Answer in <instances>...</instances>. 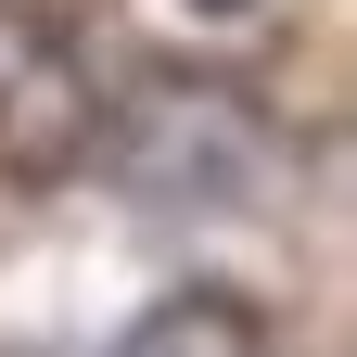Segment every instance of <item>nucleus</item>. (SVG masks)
I'll return each mask as SVG.
<instances>
[{"label":"nucleus","instance_id":"f257e3e1","mask_svg":"<svg viewBox=\"0 0 357 357\" xmlns=\"http://www.w3.org/2000/svg\"><path fill=\"white\" fill-rule=\"evenodd\" d=\"M102 141V77L52 13H0V178L13 192H52L89 166Z\"/></svg>","mask_w":357,"mask_h":357},{"label":"nucleus","instance_id":"f03ea898","mask_svg":"<svg viewBox=\"0 0 357 357\" xmlns=\"http://www.w3.org/2000/svg\"><path fill=\"white\" fill-rule=\"evenodd\" d=\"M115 357H268V332H255L243 294H204V281H192V294H166Z\"/></svg>","mask_w":357,"mask_h":357},{"label":"nucleus","instance_id":"7ed1b4c3","mask_svg":"<svg viewBox=\"0 0 357 357\" xmlns=\"http://www.w3.org/2000/svg\"><path fill=\"white\" fill-rule=\"evenodd\" d=\"M192 13H255V0H192Z\"/></svg>","mask_w":357,"mask_h":357}]
</instances>
